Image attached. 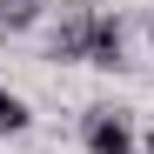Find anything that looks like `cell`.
<instances>
[{"instance_id": "6da1fadb", "label": "cell", "mask_w": 154, "mask_h": 154, "mask_svg": "<svg viewBox=\"0 0 154 154\" xmlns=\"http://www.w3.org/2000/svg\"><path fill=\"white\" fill-rule=\"evenodd\" d=\"M94 34H100V7H60V27L47 34V54L54 60H94Z\"/></svg>"}, {"instance_id": "7a4b0ae2", "label": "cell", "mask_w": 154, "mask_h": 154, "mask_svg": "<svg viewBox=\"0 0 154 154\" xmlns=\"http://www.w3.org/2000/svg\"><path fill=\"white\" fill-rule=\"evenodd\" d=\"M81 147H87V154H134V127H127V114H121V107H87Z\"/></svg>"}, {"instance_id": "3957f363", "label": "cell", "mask_w": 154, "mask_h": 154, "mask_svg": "<svg viewBox=\"0 0 154 154\" xmlns=\"http://www.w3.org/2000/svg\"><path fill=\"white\" fill-rule=\"evenodd\" d=\"M87 67H107V74L127 67V47H121V20H114V14H100V34H94V60H87Z\"/></svg>"}, {"instance_id": "277c9868", "label": "cell", "mask_w": 154, "mask_h": 154, "mask_svg": "<svg viewBox=\"0 0 154 154\" xmlns=\"http://www.w3.org/2000/svg\"><path fill=\"white\" fill-rule=\"evenodd\" d=\"M40 20V0H0V34H20Z\"/></svg>"}, {"instance_id": "5b68a950", "label": "cell", "mask_w": 154, "mask_h": 154, "mask_svg": "<svg viewBox=\"0 0 154 154\" xmlns=\"http://www.w3.org/2000/svg\"><path fill=\"white\" fill-rule=\"evenodd\" d=\"M27 100H20V94H7V87H0V134H27Z\"/></svg>"}, {"instance_id": "8992f818", "label": "cell", "mask_w": 154, "mask_h": 154, "mask_svg": "<svg viewBox=\"0 0 154 154\" xmlns=\"http://www.w3.org/2000/svg\"><path fill=\"white\" fill-rule=\"evenodd\" d=\"M147 40H154V20H147Z\"/></svg>"}, {"instance_id": "52a82bcc", "label": "cell", "mask_w": 154, "mask_h": 154, "mask_svg": "<svg viewBox=\"0 0 154 154\" xmlns=\"http://www.w3.org/2000/svg\"><path fill=\"white\" fill-rule=\"evenodd\" d=\"M147 154H154V134H147Z\"/></svg>"}]
</instances>
